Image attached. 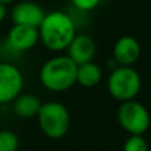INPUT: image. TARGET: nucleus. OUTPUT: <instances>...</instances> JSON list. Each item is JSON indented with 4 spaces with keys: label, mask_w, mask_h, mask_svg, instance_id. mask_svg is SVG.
Listing matches in <instances>:
<instances>
[{
    "label": "nucleus",
    "mask_w": 151,
    "mask_h": 151,
    "mask_svg": "<svg viewBox=\"0 0 151 151\" xmlns=\"http://www.w3.org/2000/svg\"><path fill=\"white\" fill-rule=\"evenodd\" d=\"M37 29L39 41L52 52L66 50L77 35V27L73 17L64 11H52L45 13Z\"/></svg>",
    "instance_id": "obj_1"
},
{
    "label": "nucleus",
    "mask_w": 151,
    "mask_h": 151,
    "mask_svg": "<svg viewBox=\"0 0 151 151\" xmlns=\"http://www.w3.org/2000/svg\"><path fill=\"white\" fill-rule=\"evenodd\" d=\"M77 77V65L66 55L55 56L47 60L40 69L41 85L53 93H63L73 88Z\"/></svg>",
    "instance_id": "obj_2"
},
{
    "label": "nucleus",
    "mask_w": 151,
    "mask_h": 151,
    "mask_svg": "<svg viewBox=\"0 0 151 151\" xmlns=\"http://www.w3.org/2000/svg\"><path fill=\"white\" fill-rule=\"evenodd\" d=\"M36 117L41 133L50 139L63 138L70 127L69 110L61 102L49 101L41 104Z\"/></svg>",
    "instance_id": "obj_3"
},
{
    "label": "nucleus",
    "mask_w": 151,
    "mask_h": 151,
    "mask_svg": "<svg viewBox=\"0 0 151 151\" xmlns=\"http://www.w3.org/2000/svg\"><path fill=\"white\" fill-rule=\"evenodd\" d=\"M107 91L121 104L135 99L142 88L139 73L133 66H117L107 77Z\"/></svg>",
    "instance_id": "obj_4"
},
{
    "label": "nucleus",
    "mask_w": 151,
    "mask_h": 151,
    "mask_svg": "<svg viewBox=\"0 0 151 151\" xmlns=\"http://www.w3.org/2000/svg\"><path fill=\"white\" fill-rule=\"evenodd\" d=\"M117 119L129 135H143L151 125V115L147 107L135 99L121 104L117 111Z\"/></svg>",
    "instance_id": "obj_5"
},
{
    "label": "nucleus",
    "mask_w": 151,
    "mask_h": 151,
    "mask_svg": "<svg viewBox=\"0 0 151 151\" xmlns=\"http://www.w3.org/2000/svg\"><path fill=\"white\" fill-rule=\"evenodd\" d=\"M24 77L20 69L11 63H0V105L12 102L21 94Z\"/></svg>",
    "instance_id": "obj_6"
},
{
    "label": "nucleus",
    "mask_w": 151,
    "mask_h": 151,
    "mask_svg": "<svg viewBox=\"0 0 151 151\" xmlns=\"http://www.w3.org/2000/svg\"><path fill=\"white\" fill-rule=\"evenodd\" d=\"M37 42H39V29L35 27L17 25V24H13L5 40V44L17 53L32 49Z\"/></svg>",
    "instance_id": "obj_7"
},
{
    "label": "nucleus",
    "mask_w": 151,
    "mask_h": 151,
    "mask_svg": "<svg viewBox=\"0 0 151 151\" xmlns=\"http://www.w3.org/2000/svg\"><path fill=\"white\" fill-rule=\"evenodd\" d=\"M141 56V44L133 36H122L113 47V60L118 66H133Z\"/></svg>",
    "instance_id": "obj_8"
},
{
    "label": "nucleus",
    "mask_w": 151,
    "mask_h": 151,
    "mask_svg": "<svg viewBox=\"0 0 151 151\" xmlns=\"http://www.w3.org/2000/svg\"><path fill=\"white\" fill-rule=\"evenodd\" d=\"M45 11L41 5L33 1H20L11 11V19L13 24L17 25H28L39 28L42 19L45 16Z\"/></svg>",
    "instance_id": "obj_9"
},
{
    "label": "nucleus",
    "mask_w": 151,
    "mask_h": 151,
    "mask_svg": "<svg viewBox=\"0 0 151 151\" xmlns=\"http://www.w3.org/2000/svg\"><path fill=\"white\" fill-rule=\"evenodd\" d=\"M96 50L97 48L93 37L85 33H80L76 35L69 47L66 48V56L78 66L81 64L93 61Z\"/></svg>",
    "instance_id": "obj_10"
},
{
    "label": "nucleus",
    "mask_w": 151,
    "mask_h": 151,
    "mask_svg": "<svg viewBox=\"0 0 151 151\" xmlns=\"http://www.w3.org/2000/svg\"><path fill=\"white\" fill-rule=\"evenodd\" d=\"M42 102L40 101L39 97L35 94H19L15 99L12 101L13 111L17 117L20 118H32L36 117L39 113L40 107H41Z\"/></svg>",
    "instance_id": "obj_11"
},
{
    "label": "nucleus",
    "mask_w": 151,
    "mask_h": 151,
    "mask_svg": "<svg viewBox=\"0 0 151 151\" xmlns=\"http://www.w3.org/2000/svg\"><path fill=\"white\" fill-rule=\"evenodd\" d=\"M102 80V69L98 64L85 63L77 66V77L76 83H80L83 88H94Z\"/></svg>",
    "instance_id": "obj_12"
},
{
    "label": "nucleus",
    "mask_w": 151,
    "mask_h": 151,
    "mask_svg": "<svg viewBox=\"0 0 151 151\" xmlns=\"http://www.w3.org/2000/svg\"><path fill=\"white\" fill-rule=\"evenodd\" d=\"M19 137L11 130L0 131V151H17Z\"/></svg>",
    "instance_id": "obj_13"
},
{
    "label": "nucleus",
    "mask_w": 151,
    "mask_h": 151,
    "mask_svg": "<svg viewBox=\"0 0 151 151\" xmlns=\"http://www.w3.org/2000/svg\"><path fill=\"white\" fill-rule=\"evenodd\" d=\"M122 151H149V145L143 135H129Z\"/></svg>",
    "instance_id": "obj_14"
},
{
    "label": "nucleus",
    "mask_w": 151,
    "mask_h": 151,
    "mask_svg": "<svg viewBox=\"0 0 151 151\" xmlns=\"http://www.w3.org/2000/svg\"><path fill=\"white\" fill-rule=\"evenodd\" d=\"M70 3L77 11L89 12V11L98 7L101 0H70Z\"/></svg>",
    "instance_id": "obj_15"
},
{
    "label": "nucleus",
    "mask_w": 151,
    "mask_h": 151,
    "mask_svg": "<svg viewBox=\"0 0 151 151\" xmlns=\"http://www.w3.org/2000/svg\"><path fill=\"white\" fill-rule=\"evenodd\" d=\"M5 17H7V5L0 3V23H3Z\"/></svg>",
    "instance_id": "obj_16"
},
{
    "label": "nucleus",
    "mask_w": 151,
    "mask_h": 151,
    "mask_svg": "<svg viewBox=\"0 0 151 151\" xmlns=\"http://www.w3.org/2000/svg\"><path fill=\"white\" fill-rule=\"evenodd\" d=\"M12 1H15V0H0V3H3V4H9V3H12Z\"/></svg>",
    "instance_id": "obj_17"
},
{
    "label": "nucleus",
    "mask_w": 151,
    "mask_h": 151,
    "mask_svg": "<svg viewBox=\"0 0 151 151\" xmlns=\"http://www.w3.org/2000/svg\"><path fill=\"white\" fill-rule=\"evenodd\" d=\"M3 57V44L0 42V58Z\"/></svg>",
    "instance_id": "obj_18"
}]
</instances>
